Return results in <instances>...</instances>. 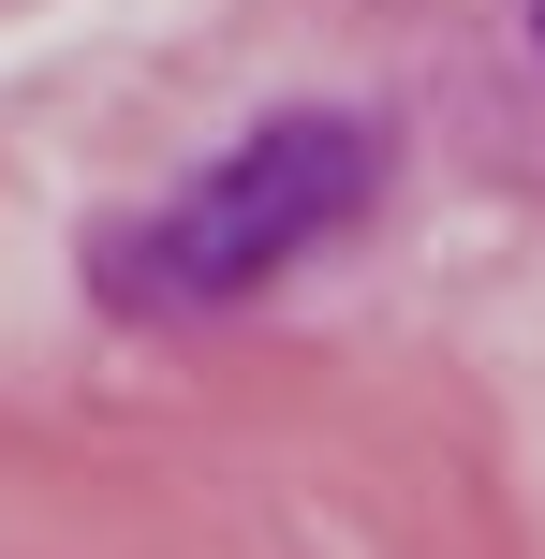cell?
<instances>
[{
	"mask_svg": "<svg viewBox=\"0 0 545 559\" xmlns=\"http://www.w3.org/2000/svg\"><path fill=\"white\" fill-rule=\"evenodd\" d=\"M369 192H383L369 118H265V133H236L147 236H118L104 265H118L133 309H236L281 265H310L340 222H369Z\"/></svg>",
	"mask_w": 545,
	"mask_h": 559,
	"instance_id": "obj_1",
	"label": "cell"
}]
</instances>
